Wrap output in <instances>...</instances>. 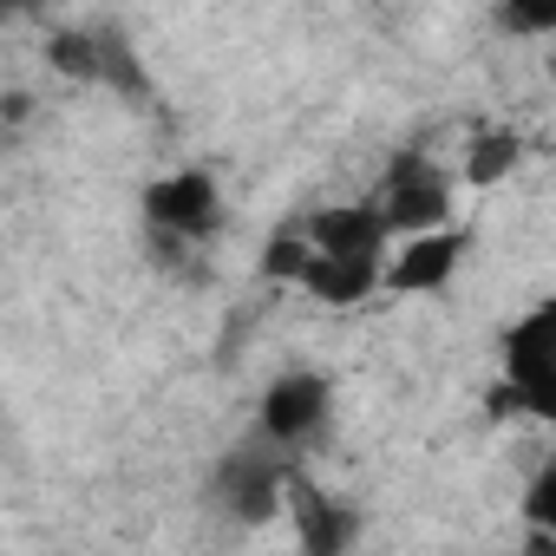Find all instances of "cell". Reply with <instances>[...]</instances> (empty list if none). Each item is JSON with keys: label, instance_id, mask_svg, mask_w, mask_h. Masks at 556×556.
I'll return each instance as SVG.
<instances>
[{"label": "cell", "instance_id": "obj_11", "mask_svg": "<svg viewBox=\"0 0 556 556\" xmlns=\"http://www.w3.org/2000/svg\"><path fill=\"white\" fill-rule=\"evenodd\" d=\"M308 255H315V249H308V223L289 216V223H275V236H268V249H262V275H268V282H295Z\"/></svg>", "mask_w": 556, "mask_h": 556}, {"label": "cell", "instance_id": "obj_6", "mask_svg": "<svg viewBox=\"0 0 556 556\" xmlns=\"http://www.w3.org/2000/svg\"><path fill=\"white\" fill-rule=\"evenodd\" d=\"M53 66L66 79H92V86H118L125 99H144V66L131 60V47L118 34H60L53 40Z\"/></svg>", "mask_w": 556, "mask_h": 556}, {"label": "cell", "instance_id": "obj_15", "mask_svg": "<svg viewBox=\"0 0 556 556\" xmlns=\"http://www.w3.org/2000/svg\"><path fill=\"white\" fill-rule=\"evenodd\" d=\"M14 8H27V0H0V14H14Z\"/></svg>", "mask_w": 556, "mask_h": 556}, {"label": "cell", "instance_id": "obj_1", "mask_svg": "<svg viewBox=\"0 0 556 556\" xmlns=\"http://www.w3.org/2000/svg\"><path fill=\"white\" fill-rule=\"evenodd\" d=\"M374 210H380L387 236H419V229H439V223L452 216V177H445L426 151H393V164L380 170Z\"/></svg>", "mask_w": 556, "mask_h": 556}, {"label": "cell", "instance_id": "obj_4", "mask_svg": "<svg viewBox=\"0 0 556 556\" xmlns=\"http://www.w3.org/2000/svg\"><path fill=\"white\" fill-rule=\"evenodd\" d=\"M328 406H334V393L321 374H282L262 393V439L282 445V452H302L308 439H321Z\"/></svg>", "mask_w": 556, "mask_h": 556}, {"label": "cell", "instance_id": "obj_13", "mask_svg": "<svg viewBox=\"0 0 556 556\" xmlns=\"http://www.w3.org/2000/svg\"><path fill=\"white\" fill-rule=\"evenodd\" d=\"M504 21L517 34H549L556 27V0H504Z\"/></svg>", "mask_w": 556, "mask_h": 556}, {"label": "cell", "instance_id": "obj_5", "mask_svg": "<svg viewBox=\"0 0 556 556\" xmlns=\"http://www.w3.org/2000/svg\"><path fill=\"white\" fill-rule=\"evenodd\" d=\"M144 216H151V229H164V236L203 242V236L223 223L216 177H210V170H177V177H157V184L144 190Z\"/></svg>", "mask_w": 556, "mask_h": 556}, {"label": "cell", "instance_id": "obj_2", "mask_svg": "<svg viewBox=\"0 0 556 556\" xmlns=\"http://www.w3.org/2000/svg\"><path fill=\"white\" fill-rule=\"evenodd\" d=\"M504 387L530 419H556V302H536L504 334Z\"/></svg>", "mask_w": 556, "mask_h": 556}, {"label": "cell", "instance_id": "obj_14", "mask_svg": "<svg viewBox=\"0 0 556 556\" xmlns=\"http://www.w3.org/2000/svg\"><path fill=\"white\" fill-rule=\"evenodd\" d=\"M523 510H530V517H536L543 530L556 523V465H543V471H536V484H530V497H523Z\"/></svg>", "mask_w": 556, "mask_h": 556}, {"label": "cell", "instance_id": "obj_3", "mask_svg": "<svg viewBox=\"0 0 556 556\" xmlns=\"http://www.w3.org/2000/svg\"><path fill=\"white\" fill-rule=\"evenodd\" d=\"M295 465V452H262V445H236L216 465V504L242 523H262L282 510V471Z\"/></svg>", "mask_w": 556, "mask_h": 556}, {"label": "cell", "instance_id": "obj_7", "mask_svg": "<svg viewBox=\"0 0 556 556\" xmlns=\"http://www.w3.org/2000/svg\"><path fill=\"white\" fill-rule=\"evenodd\" d=\"M282 504H289V517H295V536H302V549L308 556H334V549H348L354 543V510L348 504H334L315 478H302L295 465L282 471Z\"/></svg>", "mask_w": 556, "mask_h": 556}, {"label": "cell", "instance_id": "obj_9", "mask_svg": "<svg viewBox=\"0 0 556 556\" xmlns=\"http://www.w3.org/2000/svg\"><path fill=\"white\" fill-rule=\"evenodd\" d=\"M302 223H308L315 255H380L387 249V223L374 203H334V210H315Z\"/></svg>", "mask_w": 556, "mask_h": 556}, {"label": "cell", "instance_id": "obj_10", "mask_svg": "<svg viewBox=\"0 0 556 556\" xmlns=\"http://www.w3.org/2000/svg\"><path fill=\"white\" fill-rule=\"evenodd\" d=\"M295 282H302L315 302L348 308V302H361V295L380 282V255H308Z\"/></svg>", "mask_w": 556, "mask_h": 556}, {"label": "cell", "instance_id": "obj_8", "mask_svg": "<svg viewBox=\"0 0 556 556\" xmlns=\"http://www.w3.org/2000/svg\"><path fill=\"white\" fill-rule=\"evenodd\" d=\"M465 229H419L413 242H400V255L387 262V282L400 289V295H432V289H445L452 282V268L465 262Z\"/></svg>", "mask_w": 556, "mask_h": 556}, {"label": "cell", "instance_id": "obj_12", "mask_svg": "<svg viewBox=\"0 0 556 556\" xmlns=\"http://www.w3.org/2000/svg\"><path fill=\"white\" fill-rule=\"evenodd\" d=\"M510 164H517V131H484V138L471 144V164H465V177H471V184H497Z\"/></svg>", "mask_w": 556, "mask_h": 556}]
</instances>
